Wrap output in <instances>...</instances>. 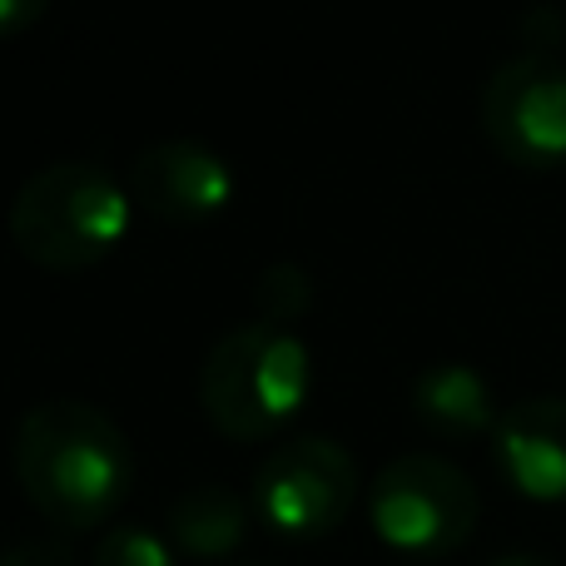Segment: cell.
<instances>
[{"mask_svg": "<svg viewBox=\"0 0 566 566\" xmlns=\"http://www.w3.org/2000/svg\"><path fill=\"white\" fill-rule=\"evenodd\" d=\"M358 497V462L338 438H283L254 472V512L289 542H313L343 527Z\"/></svg>", "mask_w": 566, "mask_h": 566, "instance_id": "cell-5", "label": "cell"}, {"mask_svg": "<svg viewBox=\"0 0 566 566\" xmlns=\"http://www.w3.org/2000/svg\"><path fill=\"white\" fill-rule=\"evenodd\" d=\"M517 25H522V40H527L532 50L552 55V45H562V40H566V10H557V6H532L527 15L517 20Z\"/></svg>", "mask_w": 566, "mask_h": 566, "instance_id": "cell-13", "label": "cell"}, {"mask_svg": "<svg viewBox=\"0 0 566 566\" xmlns=\"http://www.w3.org/2000/svg\"><path fill=\"white\" fill-rule=\"evenodd\" d=\"M488 566H557L547 552H532V547H512V552H497Z\"/></svg>", "mask_w": 566, "mask_h": 566, "instance_id": "cell-16", "label": "cell"}, {"mask_svg": "<svg viewBox=\"0 0 566 566\" xmlns=\"http://www.w3.org/2000/svg\"><path fill=\"white\" fill-rule=\"evenodd\" d=\"M0 566H75V557L60 537H30L0 552Z\"/></svg>", "mask_w": 566, "mask_h": 566, "instance_id": "cell-14", "label": "cell"}, {"mask_svg": "<svg viewBox=\"0 0 566 566\" xmlns=\"http://www.w3.org/2000/svg\"><path fill=\"white\" fill-rule=\"evenodd\" d=\"M40 20H45V0H0V40L25 35Z\"/></svg>", "mask_w": 566, "mask_h": 566, "instance_id": "cell-15", "label": "cell"}, {"mask_svg": "<svg viewBox=\"0 0 566 566\" xmlns=\"http://www.w3.org/2000/svg\"><path fill=\"white\" fill-rule=\"evenodd\" d=\"M129 195L165 224H199V219L229 209L234 169L219 149L199 145V139H159V145L139 149L135 169H129Z\"/></svg>", "mask_w": 566, "mask_h": 566, "instance_id": "cell-7", "label": "cell"}, {"mask_svg": "<svg viewBox=\"0 0 566 566\" xmlns=\"http://www.w3.org/2000/svg\"><path fill=\"white\" fill-rule=\"evenodd\" d=\"M412 418L448 442L492 438L502 422L497 392L472 363H432L412 378Z\"/></svg>", "mask_w": 566, "mask_h": 566, "instance_id": "cell-9", "label": "cell"}, {"mask_svg": "<svg viewBox=\"0 0 566 566\" xmlns=\"http://www.w3.org/2000/svg\"><path fill=\"white\" fill-rule=\"evenodd\" d=\"M482 497L458 462L438 452H402L368 488V522L402 557H448L478 527Z\"/></svg>", "mask_w": 566, "mask_h": 566, "instance_id": "cell-4", "label": "cell"}, {"mask_svg": "<svg viewBox=\"0 0 566 566\" xmlns=\"http://www.w3.org/2000/svg\"><path fill=\"white\" fill-rule=\"evenodd\" d=\"M308 308H313V274L303 264L279 259V264H269L264 274H259V283H254V318L293 328Z\"/></svg>", "mask_w": 566, "mask_h": 566, "instance_id": "cell-11", "label": "cell"}, {"mask_svg": "<svg viewBox=\"0 0 566 566\" xmlns=\"http://www.w3.org/2000/svg\"><path fill=\"white\" fill-rule=\"evenodd\" d=\"M90 566H179V552L169 547V537L139 527V522H115L95 542Z\"/></svg>", "mask_w": 566, "mask_h": 566, "instance_id": "cell-12", "label": "cell"}, {"mask_svg": "<svg viewBox=\"0 0 566 566\" xmlns=\"http://www.w3.org/2000/svg\"><path fill=\"white\" fill-rule=\"evenodd\" d=\"M135 195L95 159H55L10 199V239L45 274H80L109 259L129 234Z\"/></svg>", "mask_w": 566, "mask_h": 566, "instance_id": "cell-2", "label": "cell"}, {"mask_svg": "<svg viewBox=\"0 0 566 566\" xmlns=\"http://www.w3.org/2000/svg\"><path fill=\"white\" fill-rule=\"evenodd\" d=\"M482 129L502 159L527 169L566 165V65L542 50L502 60L482 85Z\"/></svg>", "mask_w": 566, "mask_h": 566, "instance_id": "cell-6", "label": "cell"}, {"mask_svg": "<svg viewBox=\"0 0 566 566\" xmlns=\"http://www.w3.org/2000/svg\"><path fill=\"white\" fill-rule=\"evenodd\" d=\"M497 472L532 502H566V398L537 392L512 408L492 432Z\"/></svg>", "mask_w": 566, "mask_h": 566, "instance_id": "cell-8", "label": "cell"}, {"mask_svg": "<svg viewBox=\"0 0 566 566\" xmlns=\"http://www.w3.org/2000/svg\"><path fill=\"white\" fill-rule=\"evenodd\" d=\"M249 502L224 482H195L169 502V547L189 562H229L249 542Z\"/></svg>", "mask_w": 566, "mask_h": 566, "instance_id": "cell-10", "label": "cell"}, {"mask_svg": "<svg viewBox=\"0 0 566 566\" xmlns=\"http://www.w3.org/2000/svg\"><path fill=\"white\" fill-rule=\"evenodd\" d=\"M313 388V353L298 328L249 318L229 328L199 368L205 418L234 442H264L283 432Z\"/></svg>", "mask_w": 566, "mask_h": 566, "instance_id": "cell-3", "label": "cell"}, {"mask_svg": "<svg viewBox=\"0 0 566 566\" xmlns=\"http://www.w3.org/2000/svg\"><path fill=\"white\" fill-rule=\"evenodd\" d=\"M15 482L60 532H95L135 488V448L105 408L85 398H45L15 428Z\"/></svg>", "mask_w": 566, "mask_h": 566, "instance_id": "cell-1", "label": "cell"}]
</instances>
